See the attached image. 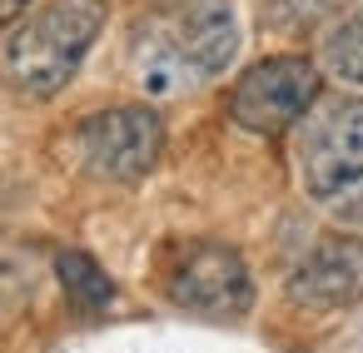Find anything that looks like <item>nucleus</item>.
Segmentation results:
<instances>
[{
	"label": "nucleus",
	"mask_w": 363,
	"mask_h": 353,
	"mask_svg": "<svg viewBox=\"0 0 363 353\" xmlns=\"http://www.w3.org/2000/svg\"><path fill=\"white\" fill-rule=\"evenodd\" d=\"M239 55L234 0H155L130 30V70L145 95L174 100L209 85Z\"/></svg>",
	"instance_id": "f257e3e1"
},
{
	"label": "nucleus",
	"mask_w": 363,
	"mask_h": 353,
	"mask_svg": "<svg viewBox=\"0 0 363 353\" xmlns=\"http://www.w3.org/2000/svg\"><path fill=\"white\" fill-rule=\"evenodd\" d=\"M110 21L105 0H50L35 16L21 21V30L6 45V75L21 95L30 100H50L60 95L75 70L85 65L90 45L100 40Z\"/></svg>",
	"instance_id": "f03ea898"
},
{
	"label": "nucleus",
	"mask_w": 363,
	"mask_h": 353,
	"mask_svg": "<svg viewBox=\"0 0 363 353\" xmlns=\"http://www.w3.org/2000/svg\"><path fill=\"white\" fill-rule=\"evenodd\" d=\"M298 179L323 214L363 224V95H343L303 115Z\"/></svg>",
	"instance_id": "7ed1b4c3"
},
{
	"label": "nucleus",
	"mask_w": 363,
	"mask_h": 353,
	"mask_svg": "<svg viewBox=\"0 0 363 353\" xmlns=\"http://www.w3.org/2000/svg\"><path fill=\"white\" fill-rule=\"evenodd\" d=\"M164 150V120L145 105H115L75 125L70 155L85 174L105 184H135L160 164Z\"/></svg>",
	"instance_id": "20e7f679"
},
{
	"label": "nucleus",
	"mask_w": 363,
	"mask_h": 353,
	"mask_svg": "<svg viewBox=\"0 0 363 353\" xmlns=\"http://www.w3.org/2000/svg\"><path fill=\"white\" fill-rule=\"evenodd\" d=\"M318 105V70L303 55H274L244 70L229 90V120L249 135H284L303 125V115Z\"/></svg>",
	"instance_id": "39448f33"
},
{
	"label": "nucleus",
	"mask_w": 363,
	"mask_h": 353,
	"mask_svg": "<svg viewBox=\"0 0 363 353\" xmlns=\"http://www.w3.org/2000/svg\"><path fill=\"white\" fill-rule=\"evenodd\" d=\"M174 308L214 323H234L254 308V274L239 249L229 244H194L169 274Z\"/></svg>",
	"instance_id": "423d86ee"
},
{
	"label": "nucleus",
	"mask_w": 363,
	"mask_h": 353,
	"mask_svg": "<svg viewBox=\"0 0 363 353\" xmlns=\"http://www.w3.org/2000/svg\"><path fill=\"white\" fill-rule=\"evenodd\" d=\"M358 293H363V249L353 239H323L289 274V303L298 308L328 313V308H348Z\"/></svg>",
	"instance_id": "0eeeda50"
},
{
	"label": "nucleus",
	"mask_w": 363,
	"mask_h": 353,
	"mask_svg": "<svg viewBox=\"0 0 363 353\" xmlns=\"http://www.w3.org/2000/svg\"><path fill=\"white\" fill-rule=\"evenodd\" d=\"M55 274H60V288H65V298H70L75 308L100 313V308H110V303H115V279H110L90 254L65 249V254L55 259Z\"/></svg>",
	"instance_id": "6e6552de"
},
{
	"label": "nucleus",
	"mask_w": 363,
	"mask_h": 353,
	"mask_svg": "<svg viewBox=\"0 0 363 353\" xmlns=\"http://www.w3.org/2000/svg\"><path fill=\"white\" fill-rule=\"evenodd\" d=\"M323 70H328L338 85L363 90V6L348 11V16L323 35Z\"/></svg>",
	"instance_id": "1a4fd4ad"
},
{
	"label": "nucleus",
	"mask_w": 363,
	"mask_h": 353,
	"mask_svg": "<svg viewBox=\"0 0 363 353\" xmlns=\"http://www.w3.org/2000/svg\"><path fill=\"white\" fill-rule=\"evenodd\" d=\"M348 0H279V11L294 21V26H313V21H328L333 11H343Z\"/></svg>",
	"instance_id": "9d476101"
},
{
	"label": "nucleus",
	"mask_w": 363,
	"mask_h": 353,
	"mask_svg": "<svg viewBox=\"0 0 363 353\" xmlns=\"http://www.w3.org/2000/svg\"><path fill=\"white\" fill-rule=\"evenodd\" d=\"M26 6H30V0H0V26H11V21H16Z\"/></svg>",
	"instance_id": "9b49d317"
}]
</instances>
